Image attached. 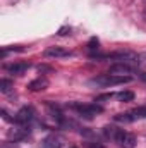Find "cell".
<instances>
[{"label": "cell", "mask_w": 146, "mask_h": 148, "mask_svg": "<svg viewBox=\"0 0 146 148\" xmlns=\"http://www.w3.org/2000/svg\"><path fill=\"white\" fill-rule=\"evenodd\" d=\"M103 133L105 136L113 140L120 148H134L136 147V136L124 131V129H119V127H113V126H105L103 127Z\"/></svg>", "instance_id": "obj_1"}, {"label": "cell", "mask_w": 146, "mask_h": 148, "mask_svg": "<svg viewBox=\"0 0 146 148\" xmlns=\"http://www.w3.org/2000/svg\"><path fill=\"white\" fill-rule=\"evenodd\" d=\"M132 76H117V74H102L88 81L89 86H98V88H108V86H117V84H126L131 83Z\"/></svg>", "instance_id": "obj_2"}, {"label": "cell", "mask_w": 146, "mask_h": 148, "mask_svg": "<svg viewBox=\"0 0 146 148\" xmlns=\"http://www.w3.org/2000/svg\"><path fill=\"white\" fill-rule=\"evenodd\" d=\"M71 107H72L74 110H77V114H81L83 117H86V119H91L96 114L103 112V109L100 105H95V103H72Z\"/></svg>", "instance_id": "obj_3"}, {"label": "cell", "mask_w": 146, "mask_h": 148, "mask_svg": "<svg viewBox=\"0 0 146 148\" xmlns=\"http://www.w3.org/2000/svg\"><path fill=\"white\" fill-rule=\"evenodd\" d=\"M33 117H35V110H33L31 107H23L21 110L16 114L14 121H16L19 126H28V124L33 121Z\"/></svg>", "instance_id": "obj_4"}, {"label": "cell", "mask_w": 146, "mask_h": 148, "mask_svg": "<svg viewBox=\"0 0 146 148\" xmlns=\"http://www.w3.org/2000/svg\"><path fill=\"white\" fill-rule=\"evenodd\" d=\"M45 57L52 59H64V57H72V52L64 48V47H48L45 50Z\"/></svg>", "instance_id": "obj_5"}, {"label": "cell", "mask_w": 146, "mask_h": 148, "mask_svg": "<svg viewBox=\"0 0 146 148\" xmlns=\"http://www.w3.org/2000/svg\"><path fill=\"white\" fill-rule=\"evenodd\" d=\"M64 147V138L59 134H50L41 141V148H62Z\"/></svg>", "instance_id": "obj_6"}, {"label": "cell", "mask_w": 146, "mask_h": 148, "mask_svg": "<svg viewBox=\"0 0 146 148\" xmlns=\"http://www.w3.org/2000/svg\"><path fill=\"white\" fill-rule=\"evenodd\" d=\"M28 69H29V64H28V62H16V64L5 66V71L10 73V74H14V76H21V74L26 73Z\"/></svg>", "instance_id": "obj_7"}, {"label": "cell", "mask_w": 146, "mask_h": 148, "mask_svg": "<svg viewBox=\"0 0 146 148\" xmlns=\"http://www.w3.org/2000/svg\"><path fill=\"white\" fill-rule=\"evenodd\" d=\"M110 74H117V76H131L132 67H129V64H115L110 67Z\"/></svg>", "instance_id": "obj_8"}, {"label": "cell", "mask_w": 146, "mask_h": 148, "mask_svg": "<svg viewBox=\"0 0 146 148\" xmlns=\"http://www.w3.org/2000/svg\"><path fill=\"white\" fill-rule=\"evenodd\" d=\"M28 88H29L31 91H43V90L48 88V81H46L45 77H38V79L31 81V83L28 84Z\"/></svg>", "instance_id": "obj_9"}, {"label": "cell", "mask_w": 146, "mask_h": 148, "mask_svg": "<svg viewBox=\"0 0 146 148\" xmlns=\"http://www.w3.org/2000/svg\"><path fill=\"white\" fill-rule=\"evenodd\" d=\"M115 97H117V100H120V102H132V100H134V93H132V91H120V93H117Z\"/></svg>", "instance_id": "obj_10"}, {"label": "cell", "mask_w": 146, "mask_h": 148, "mask_svg": "<svg viewBox=\"0 0 146 148\" xmlns=\"http://www.w3.org/2000/svg\"><path fill=\"white\" fill-rule=\"evenodd\" d=\"M10 90H12V81L2 79V81H0V91H2V93H9Z\"/></svg>", "instance_id": "obj_11"}, {"label": "cell", "mask_w": 146, "mask_h": 148, "mask_svg": "<svg viewBox=\"0 0 146 148\" xmlns=\"http://www.w3.org/2000/svg\"><path fill=\"white\" fill-rule=\"evenodd\" d=\"M98 45H100V41H98L96 38H91V41H89V50H96Z\"/></svg>", "instance_id": "obj_12"}, {"label": "cell", "mask_w": 146, "mask_h": 148, "mask_svg": "<svg viewBox=\"0 0 146 148\" xmlns=\"http://www.w3.org/2000/svg\"><path fill=\"white\" fill-rule=\"evenodd\" d=\"M86 147H88V148H105L103 145H100V143H91V141H89V143H86Z\"/></svg>", "instance_id": "obj_13"}, {"label": "cell", "mask_w": 146, "mask_h": 148, "mask_svg": "<svg viewBox=\"0 0 146 148\" xmlns=\"http://www.w3.org/2000/svg\"><path fill=\"white\" fill-rule=\"evenodd\" d=\"M67 31L71 33V28H60V29H59V35H62V36H64V35H67Z\"/></svg>", "instance_id": "obj_14"}, {"label": "cell", "mask_w": 146, "mask_h": 148, "mask_svg": "<svg viewBox=\"0 0 146 148\" xmlns=\"http://www.w3.org/2000/svg\"><path fill=\"white\" fill-rule=\"evenodd\" d=\"M139 64H143V66H146V52H145V53H141V55H139Z\"/></svg>", "instance_id": "obj_15"}]
</instances>
